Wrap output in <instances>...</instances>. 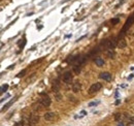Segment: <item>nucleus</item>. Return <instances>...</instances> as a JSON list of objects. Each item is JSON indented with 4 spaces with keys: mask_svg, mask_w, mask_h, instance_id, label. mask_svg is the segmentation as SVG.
I'll use <instances>...</instances> for the list:
<instances>
[{
    "mask_svg": "<svg viewBox=\"0 0 134 126\" xmlns=\"http://www.w3.org/2000/svg\"><path fill=\"white\" fill-rule=\"evenodd\" d=\"M42 95V97L39 99V103H40V106H42V107H44V108H48V107H50L51 106V98L47 95V94H44V93H42L41 94Z\"/></svg>",
    "mask_w": 134,
    "mask_h": 126,
    "instance_id": "f257e3e1",
    "label": "nucleus"
},
{
    "mask_svg": "<svg viewBox=\"0 0 134 126\" xmlns=\"http://www.w3.org/2000/svg\"><path fill=\"white\" fill-rule=\"evenodd\" d=\"M101 88H102V85H101L100 83H95V84H93V85L89 88L88 93H89L90 95H93V94L97 93L98 91H100V89H101Z\"/></svg>",
    "mask_w": 134,
    "mask_h": 126,
    "instance_id": "f03ea898",
    "label": "nucleus"
},
{
    "mask_svg": "<svg viewBox=\"0 0 134 126\" xmlns=\"http://www.w3.org/2000/svg\"><path fill=\"white\" fill-rule=\"evenodd\" d=\"M134 23V13L132 16H130L129 17V19L127 20V22L125 23V26H124V28H123V31H122V33H124L128 28H130L131 26H132V24Z\"/></svg>",
    "mask_w": 134,
    "mask_h": 126,
    "instance_id": "7ed1b4c3",
    "label": "nucleus"
},
{
    "mask_svg": "<svg viewBox=\"0 0 134 126\" xmlns=\"http://www.w3.org/2000/svg\"><path fill=\"white\" fill-rule=\"evenodd\" d=\"M39 116L37 115V114H33V115H31V117H30V119H29V121H30V126H36L38 124V122H39Z\"/></svg>",
    "mask_w": 134,
    "mask_h": 126,
    "instance_id": "20e7f679",
    "label": "nucleus"
},
{
    "mask_svg": "<svg viewBox=\"0 0 134 126\" xmlns=\"http://www.w3.org/2000/svg\"><path fill=\"white\" fill-rule=\"evenodd\" d=\"M72 79H73V77H72L71 71H66V72L63 75V82H64V83H66V84L71 83Z\"/></svg>",
    "mask_w": 134,
    "mask_h": 126,
    "instance_id": "39448f33",
    "label": "nucleus"
},
{
    "mask_svg": "<svg viewBox=\"0 0 134 126\" xmlns=\"http://www.w3.org/2000/svg\"><path fill=\"white\" fill-rule=\"evenodd\" d=\"M80 90H81V84H80V82L79 81H75L72 84V91L74 93H78Z\"/></svg>",
    "mask_w": 134,
    "mask_h": 126,
    "instance_id": "423d86ee",
    "label": "nucleus"
},
{
    "mask_svg": "<svg viewBox=\"0 0 134 126\" xmlns=\"http://www.w3.org/2000/svg\"><path fill=\"white\" fill-rule=\"evenodd\" d=\"M43 117H44V119H46L47 121H53V120H55V118H56V114L53 113V112H48V113H46V114L43 115Z\"/></svg>",
    "mask_w": 134,
    "mask_h": 126,
    "instance_id": "0eeeda50",
    "label": "nucleus"
},
{
    "mask_svg": "<svg viewBox=\"0 0 134 126\" xmlns=\"http://www.w3.org/2000/svg\"><path fill=\"white\" fill-rule=\"evenodd\" d=\"M100 78H101L102 80L106 81V82L111 81V75H110L109 72H107V71H105V72H101V73H100Z\"/></svg>",
    "mask_w": 134,
    "mask_h": 126,
    "instance_id": "6e6552de",
    "label": "nucleus"
},
{
    "mask_svg": "<svg viewBox=\"0 0 134 126\" xmlns=\"http://www.w3.org/2000/svg\"><path fill=\"white\" fill-rule=\"evenodd\" d=\"M59 89H60V83H59V80H56L53 84V90L55 93H57L59 91Z\"/></svg>",
    "mask_w": 134,
    "mask_h": 126,
    "instance_id": "1a4fd4ad",
    "label": "nucleus"
},
{
    "mask_svg": "<svg viewBox=\"0 0 134 126\" xmlns=\"http://www.w3.org/2000/svg\"><path fill=\"white\" fill-rule=\"evenodd\" d=\"M17 98H18V97H14V98H13V99H11L9 102H7V103H6V105H5V106L2 108V110H1V111L3 112V111H5V110H7V109H8V108H9V107H10V106H11V105H12V103H13V102L17 100Z\"/></svg>",
    "mask_w": 134,
    "mask_h": 126,
    "instance_id": "9d476101",
    "label": "nucleus"
},
{
    "mask_svg": "<svg viewBox=\"0 0 134 126\" xmlns=\"http://www.w3.org/2000/svg\"><path fill=\"white\" fill-rule=\"evenodd\" d=\"M95 63H96L97 66L101 67V66L104 65V60H103L102 58H96V59H95Z\"/></svg>",
    "mask_w": 134,
    "mask_h": 126,
    "instance_id": "9b49d317",
    "label": "nucleus"
},
{
    "mask_svg": "<svg viewBox=\"0 0 134 126\" xmlns=\"http://www.w3.org/2000/svg\"><path fill=\"white\" fill-rule=\"evenodd\" d=\"M126 46H127V42H126V40H125V39L120 40V41H119V43H118V47H119L120 49H124Z\"/></svg>",
    "mask_w": 134,
    "mask_h": 126,
    "instance_id": "f8f14e48",
    "label": "nucleus"
},
{
    "mask_svg": "<svg viewBox=\"0 0 134 126\" xmlns=\"http://www.w3.org/2000/svg\"><path fill=\"white\" fill-rule=\"evenodd\" d=\"M115 54H116V53L113 51V49H109V50L106 52V55H107V57H108V58H110V59H113V58L115 57Z\"/></svg>",
    "mask_w": 134,
    "mask_h": 126,
    "instance_id": "ddd939ff",
    "label": "nucleus"
},
{
    "mask_svg": "<svg viewBox=\"0 0 134 126\" xmlns=\"http://www.w3.org/2000/svg\"><path fill=\"white\" fill-rule=\"evenodd\" d=\"M80 70H81L80 65H74V66H73V71H74V73H75V75H79Z\"/></svg>",
    "mask_w": 134,
    "mask_h": 126,
    "instance_id": "4468645a",
    "label": "nucleus"
},
{
    "mask_svg": "<svg viewBox=\"0 0 134 126\" xmlns=\"http://www.w3.org/2000/svg\"><path fill=\"white\" fill-rule=\"evenodd\" d=\"M7 89H8V85H3V86L1 87V93H4Z\"/></svg>",
    "mask_w": 134,
    "mask_h": 126,
    "instance_id": "2eb2a0df",
    "label": "nucleus"
},
{
    "mask_svg": "<svg viewBox=\"0 0 134 126\" xmlns=\"http://www.w3.org/2000/svg\"><path fill=\"white\" fill-rule=\"evenodd\" d=\"M55 98H56V100H57V101H60V100H61V98H62V96H61V94H59V93L57 92V93L55 94Z\"/></svg>",
    "mask_w": 134,
    "mask_h": 126,
    "instance_id": "dca6fc26",
    "label": "nucleus"
},
{
    "mask_svg": "<svg viewBox=\"0 0 134 126\" xmlns=\"http://www.w3.org/2000/svg\"><path fill=\"white\" fill-rule=\"evenodd\" d=\"M120 22V19L119 18H117V19H114V20H111V24L113 25H116V24H118Z\"/></svg>",
    "mask_w": 134,
    "mask_h": 126,
    "instance_id": "f3484780",
    "label": "nucleus"
},
{
    "mask_svg": "<svg viewBox=\"0 0 134 126\" xmlns=\"http://www.w3.org/2000/svg\"><path fill=\"white\" fill-rule=\"evenodd\" d=\"M25 73H26V69H24V70H22L19 75H18V78H21V77H24L25 76Z\"/></svg>",
    "mask_w": 134,
    "mask_h": 126,
    "instance_id": "a211bd4d",
    "label": "nucleus"
},
{
    "mask_svg": "<svg viewBox=\"0 0 134 126\" xmlns=\"http://www.w3.org/2000/svg\"><path fill=\"white\" fill-rule=\"evenodd\" d=\"M128 121H129V122H134V116L129 117V118H128Z\"/></svg>",
    "mask_w": 134,
    "mask_h": 126,
    "instance_id": "6ab92c4d",
    "label": "nucleus"
},
{
    "mask_svg": "<svg viewBox=\"0 0 134 126\" xmlns=\"http://www.w3.org/2000/svg\"><path fill=\"white\" fill-rule=\"evenodd\" d=\"M99 102H91V103H89V107H93V106H96V105H98Z\"/></svg>",
    "mask_w": 134,
    "mask_h": 126,
    "instance_id": "aec40b11",
    "label": "nucleus"
},
{
    "mask_svg": "<svg viewBox=\"0 0 134 126\" xmlns=\"http://www.w3.org/2000/svg\"><path fill=\"white\" fill-rule=\"evenodd\" d=\"M127 126H134V122H128Z\"/></svg>",
    "mask_w": 134,
    "mask_h": 126,
    "instance_id": "412c9836",
    "label": "nucleus"
},
{
    "mask_svg": "<svg viewBox=\"0 0 134 126\" xmlns=\"http://www.w3.org/2000/svg\"><path fill=\"white\" fill-rule=\"evenodd\" d=\"M120 118H121V116H120L119 114H117V115H116V120H119Z\"/></svg>",
    "mask_w": 134,
    "mask_h": 126,
    "instance_id": "4be33fe9",
    "label": "nucleus"
}]
</instances>
